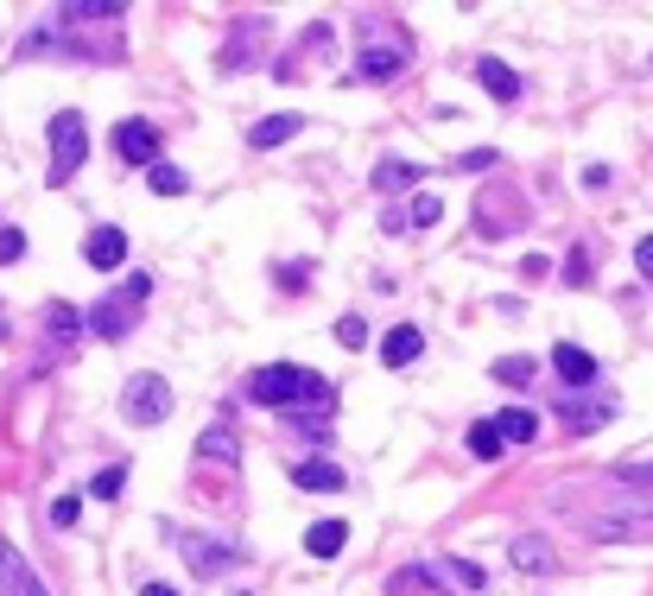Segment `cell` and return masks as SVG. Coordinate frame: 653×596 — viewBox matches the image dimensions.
Returning <instances> with one entry per match:
<instances>
[{"instance_id": "6da1fadb", "label": "cell", "mask_w": 653, "mask_h": 596, "mask_svg": "<svg viewBox=\"0 0 653 596\" xmlns=\"http://www.w3.org/2000/svg\"><path fill=\"white\" fill-rule=\"evenodd\" d=\"M330 387L324 374H311V369H298V362H267V369L248 374V400L267 412H305V407H318L330 412Z\"/></svg>"}, {"instance_id": "7a4b0ae2", "label": "cell", "mask_w": 653, "mask_h": 596, "mask_svg": "<svg viewBox=\"0 0 653 596\" xmlns=\"http://www.w3.org/2000/svg\"><path fill=\"white\" fill-rule=\"evenodd\" d=\"M578 526L590 539H603V546H653V495L616 501V508H603V514H583Z\"/></svg>"}, {"instance_id": "3957f363", "label": "cell", "mask_w": 653, "mask_h": 596, "mask_svg": "<svg viewBox=\"0 0 653 596\" xmlns=\"http://www.w3.org/2000/svg\"><path fill=\"white\" fill-rule=\"evenodd\" d=\"M45 134H51V185H71L83 172V159H89V121L76 109H58Z\"/></svg>"}, {"instance_id": "277c9868", "label": "cell", "mask_w": 653, "mask_h": 596, "mask_svg": "<svg viewBox=\"0 0 653 596\" xmlns=\"http://www.w3.org/2000/svg\"><path fill=\"white\" fill-rule=\"evenodd\" d=\"M146 293H152V280H146V273H134V280H127V286H121L114 298H102V305H89V318H83V324H89L96 336H127L134 324H140V305H146Z\"/></svg>"}, {"instance_id": "5b68a950", "label": "cell", "mask_w": 653, "mask_h": 596, "mask_svg": "<svg viewBox=\"0 0 653 596\" xmlns=\"http://www.w3.org/2000/svg\"><path fill=\"white\" fill-rule=\"evenodd\" d=\"M121 412H127V425H159V419L172 412L165 374H134V381L121 387Z\"/></svg>"}, {"instance_id": "8992f818", "label": "cell", "mask_w": 653, "mask_h": 596, "mask_svg": "<svg viewBox=\"0 0 653 596\" xmlns=\"http://www.w3.org/2000/svg\"><path fill=\"white\" fill-rule=\"evenodd\" d=\"M109 140H114V152H121L127 165H146V172L159 165V127H152V121H140V114H127Z\"/></svg>"}, {"instance_id": "52a82bcc", "label": "cell", "mask_w": 653, "mask_h": 596, "mask_svg": "<svg viewBox=\"0 0 653 596\" xmlns=\"http://www.w3.org/2000/svg\"><path fill=\"white\" fill-rule=\"evenodd\" d=\"M406 64H412V45L387 38V45H362V58H356V76H362V83H394Z\"/></svg>"}, {"instance_id": "ba28073f", "label": "cell", "mask_w": 653, "mask_h": 596, "mask_svg": "<svg viewBox=\"0 0 653 596\" xmlns=\"http://www.w3.org/2000/svg\"><path fill=\"white\" fill-rule=\"evenodd\" d=\"M83 261L96 266V273L127 266V235H121V228H89V235H83Z\"/></svg>"}, {"instance_id": "9c48e42d", "label": "cell", "mask_w": 653, "mask_h": 596, "mask_svg": "<svg viewBox=\"0 0 653 596\" xmlns=\"http://www.w3.org/2000/svg\"><path fill=\"white\" fill-rule=\"evenodd\" d=\"M0 596H51L33 578V564L20 559V546H0Z\"/></svg>"}, {"instance_id": "30bf717a", "label": "cell", "mask_w": 653, "mask_h": 596, "mask_svg": "<svg viewBox=\"0 0 653 596\" xmlns=\"http://www.w3.org/2000/svg\"><path fill=\"white\" fill-rule=\"evenodd\" d=\"M552 374H558L565 387H590V381H596V356L578 349V343H558V349H552Z\"/></svg>"}, {"instance_id": "8fae6325", "label": "cell", "mask_w": 653, "mask_h": 596, "mask_svg": "<svg viewBox=\"0 0 653 596\" xmlns=\"http://www.w3.org/2000/svg\"><path fill=\"white\" fill-rule=\"evenodd\" d=\"M184 559H190L197 578H222V571H235V564H242V552H235V546H217V539H190V546H184Z\"/></svg>"}, {"instance_id": "7c38bea8", "label": "cell", "mask_w": 653, "mask_h": 596, "mask_svg": "<svg viewBox=\"0 0 653 596\" xmlns=\"http://www.w3.org/2000/svg\"><path fill=\"white\" fill-rule=\"evenodd\" d=\"M305 134V114H267V121H255L248 127V147H286V140H298Z\"/></svg>"}, {"instance_id": "4fadbf2b", "label": "cell", "mask_w": 653, "mask_h": 596, "mask_svg": "<svg viewBox=\"0 0 653 596\" xmlns=\"http://www.w3.org/2000/svg\"><path fill=\"white\" fill-rule=\"evenodd\" d=\"M292 483H298V488H318V495H336L349 476H343L330 457H305V463H292Z\"/></svg>"}, {"instance_id": "5bb4252c", "label": "cell", "mask_w": 653, "mask_h": 596, "mask_svg": "<svg viewBox=\"0 0 653 596\" xmlns=\"http://www.w3.org/2000/svg\"><path fill=\"white\" fill-rule=\"evenodd\" d=\"M349 546V521H318V526H305V552L318 564H330L336 552Z\"/></svg>"}, {"instance_id": "9a60e30c", "label": "cell", "mask_w": 653, "mask_h": 596, "mask_svg": "<svg viewBox=\"0 0 653 596\" xmlns=\"http://www.w3.org/2000/svg\"><path fill=\"white\" fill-rule=\"evenodd\" d=\"M508 559H514V571H558V552H552V546H545L540 533H520V539H514L508 546Z\"/></svg>"}, {"instance_id": "2e32d148", "label": "cell", "mask_w": 653, "mask_h": 596, "mask_svg": "<svg viewBox=\"0 0 653 596\" xmlns=\"http://www.w3.org/2000/svg\"><path fill=\"white\" fill-rule=\"evenodd\" d=\"M476 83H482L495 102H520V76H514L502 58H476Z\"/></svg>"}, {"instance_id": "e0dca14e", "label": "cell", "mask_w": 653, "mask_h": 596, "mask_svg": "<svg viewBox=\"0 0 653 596\" xmlns=\"http://www.w3.org/2000/svg\"><path fill=\"white\" fill-rule=\"evenodd\" d=\"M426 356V336L412 331V324H399V331H387V343H381V362L387 369H412Z\"/></svg>"}, {"instance_id": "ac0fdd59", "label": "cell", "mask_w": 653, "mask_h": 596, "mask_svg": "<svg viewBox=\"0 0 653 596\" xmlns=\"http://www.w3.org/2000/svg\"><path fill=\"white\" fill-rule=\"evenodd\" d=\"M197 457L235 470V432H229V425H204V432H197Z\"/></svg>"}, {"instance_id": "d6986e66", "label": "cell", "mask_w": 653, "mask_h": 596, "mask_svg": "<svg viewBox=\"0 0 653 596\" xmlns=\"http://www.w3.org/2000/svg\"><path fill=\"white\" fill-rule=\"evenodd\" d=\"M406 185H426V165H412V159H381L374 165V190H406Z\"/></svg>"}, {"instance_id": "ffe728a7", "label": "cell", "mask_w": 653, "mask_h": 596, "mask_svg": "<svg viewBox=\"0 0 653 596\" xmlns=\"http://www.w3.org/2000/svg\"><path fill=\"white\" fill-rule=\"evenodd\" d=\"M495 432H502V445H533L540 419H533L527 407H502V412H495Z\"/></svg>"}, {"instance_id": "44dd1931", "label": "cell", "mask_w": 653, "mask_h": 596, "mask_svg": "<svg viewBox=\"0 0 653 596\" xmlns=\"http://www.w3.org/2000/svg\"><path fill=\"white\" fill-rule=\"evenodd\" d=\"M387 596H438L432 564H406V571H394V578H387Z\"/></svg>"}, {"instance_id": "7402d4cb", "label": "cell", "mask_w": 653, "mask_h": 596, "mask_svg": "<svg viewBox=\"0 0 653 596\" xmlns=\"http://www.w3.org/2000/svg\"><path fill=\"white\" fill-rule=\"evenodd\" d=\"M76 331H83V311H76V305H51V311H45V336H51L58 349H64Z\"/></svg>"}, {"instance_id": "603a6c76", "label": "cell", "mask_w": 653, "mask_h": 596, "mask_svg": "<svg viewBox=\"0 0 653 596\" xmlns=\"http://www.w3.org/2000/svg\"><path fill=\"white\" fill-rule=\"evenodd\" d=\"M502 432H495V419H482V425H470V457L476 463H495V457H502Z\"/></svg>"}, {"instance_id": "cb8c5ba5", "label": "cell", "mask_w": 653, "mask_h": 596, "mask_svg": "<svg viewBox=\"0 0 653 596\" xmlns=\"http://www.w3.org/2000/svg\"><path fill=\"white\" fill-rule=\"evenodd\" d=\"M609 412H616L609 400H603V407H571V400H558V419H565L571 432H596V425H603Z\"/></svg>"}, {"instance_id": "d4e9b609", "label": "cell", "mask_w": 653, "mask_h": 596, "mask_svg": "<svg viewBox=\"0 0 653 596\" xmlns=\"http://www.w3.org/2000/svg\"><path fill=\"white\" fill-rule=\"evenodd\" d=\"M146 185H152V197H184V185H190V178H184L172 159H159V165L146 172Z\"/></svg>"}, {"instance_id": "484cf974", "label": "cell", "mask_w": 653, "mask_h": 596, "mask_svg": "<svg viewBox=\"0 0 653 596\" xmlns=\"http://www.w3.org/2000/svg\"><path fill=\"white\" fill-rule=\"evenodd\" d=\"M83 20H121V7L114 0H71L64 7V26H83Z\"/></svg>"}, {"instance_id": "4316f807", "label": "cell", "mask_w": 653, "mask_h": 596, "mask_svg": "<svg viewBox=\"0 0 653 596\" xmlns=\"http://www.w3.org/2000/svg\"><path fill=\"white\" fill-rule=\"evenodd\" d=\"M121 488H127V463H109V470H96V483H89V495H96V501H114Z\"/></svg>"}, {"instance_id": "83f0119b", "label": "cell", "mask_w": 653, "mask_h": 596, "mask_svg": "<svg viewBox=\"0 0 653 596\" xmlns=\"http://www.w3.org/2000/svg\"><path fill=\"white\" fill-rule=\"evenodd\" d=\"M336 343H343V349H368V324H362V311L336 318Z\"/></svg>"}, {"instance_id": "f1b7e54d", "label": "cell", "mask_w": 653, "mask_h": 596, "mask_svg": "<svg viewBox=\"0 0 653 596\" xmlns=\"http://www.w3.org/2000/svg\"><path fill=\"white\" fill-rule=\"evenodd\" d=\"M495 381H508V387H527V381H533V362H527V356H502V362H495Z\"/></svg>"}, {"instance_id": "f546056e", "label": "cell", "mask_w": 653, "mask_h": 596, "mask_svg": "<svg viewBox=\"0 0 653 596\" xmlns=\"http://www.w3.org/2000/svg\"><path fill=\"white\" fill-rule=\"evenodd\" d=\"M76 514H83V501H76V495H58V501L45 508V521H51V526H76Z\"/></svg>"}, {"instance_id": "4dcf8cb0", "label": "cell", "mask_w": 653, "mask_h": 596, "mask_svg": "<svg viewBox=\"0 0 653 596\" xmlns=\"http://www.w3.org/2000/svg\"><path fill=\"white\" fill-rule=\"evenodd\" d=\"M26 254V228H0V266H13Z\"/></svg>"}, {"instance_id": "1f68e13d", "label": "cell", "mask_w": 653, "mask_h": 596, "mask_svg": "<svg viewBox=\"0 0 653 596\" xmlns=\"http://www.w3.org/2000/svg\"><path fill=\"white\" fill-rule=\"evenodd\" d=\"M438 216H444V203H438V197H419V203H412V228H432Z\"/></svg>"}, {"instance_id": "d6a6232c", "label": "cell", "mask_w": 653, "mask_h": 596, "mask_svg": "<svg viewBox=\"0 0 653 596\" xmlns=\"http://www.w3.org/2000/svg\"><path fill=\"white\" fill-rule=\"evenodd\" d=\"M438 571H444V578H457V584H470V591L482 584V571H476V564H464V559H444Z\"/></svg>"}, {"instance_id": "836d02e7", "label": "cell", "mask_w": 653, "mask_h": 596, "mask_svg": "<svg viewBox=\"0 0 653 596\" xmlns=\"http://www.w3.org/2000/svg\"><path fill=\"white\" fill-rule=\"evenodd\" d=\"M495 159H502V152H495V147H476V152H464V159H457V165H464V172H489V165H495Z\"/></svg>"}, {"instance_id": "e575fe53", "label": "cell", "mask_w": 653, "mask_h": 596, "mask_svg": "<svg viewBox=\"0 0 653 596\" xmlns=\"http://www.w3.org/2000/svg\"><path fill=\"white\" fill-rule=\"evenodd\" d=\"M634 266L653 280V235H641V241H634Z\"/></svg>"}, {"instance_id": "d590c367", "label": "cell", "mask_w": 653, "mask_h": 596, "mask_svg": "<svg viewBox=\"0 0 653 596\" xmlns=\"http://www.w3.org/2000/svg\"><path fill=\"white\" fill-rule=\"evenodd\" d=\"M140 596H178V591H172V584H146Z\"/></svg>"}]
</instances>
